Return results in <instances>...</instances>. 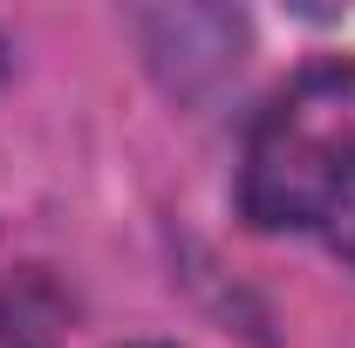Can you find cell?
<instances>
[{
  "label": "cell",
  "mask_w": 355,
  "mask_h": 348,
  "mask_svg": "<svg viewBox=\"0 0 355 348\" xmlns=\"http://www.w3.org/2000/svg\"><path fill=\"white\" fill-rule=\"evenodd\" d=\"M355 191V69L328 62L273 96L246 143V218L328 225V212Z\"/></svg>",
  "instance_id": "obj_1"
},
{
  "label": "cell",
  "mask_w": 355,
  "mask_h": 348,
  "mask_svg": "<svg viewBox=\"0 0 355 348\" xmlns=\"http://www.w3.org/2000/svg\"><path fill=\"white\" fill-rule=\"evenodd\" d=\"M321 232H328V246H335L342 260H355V191L335 205V212H328V225H321Z\"/></svg>",
  "instance_id": "obj_2"
}]
</instances>
